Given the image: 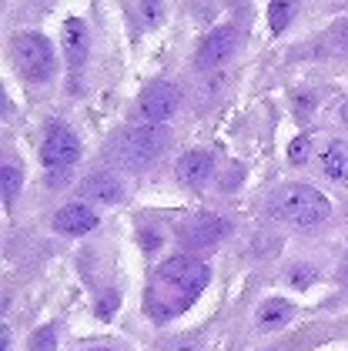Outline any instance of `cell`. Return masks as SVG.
Masks as SVG:
<instances>
[{
	"label": "cell",
	"mask_w": 348,
	"mask_h": 351,
	"mask_svg": "<svg viewBox=\"0 0 348 351\" xmlns=\"http://www.w3.org/2000/svg\"><path fill=\"white\" fill-rule=\"evenodd\" d=\"M178 101H181L178 87L167 81H158V84H148V87L141 90L137 108H141V117H144L148 124H164V121L178 110Z\"/></svg>",
	"instance_id": "cell-6"
},
{
	"label": "cell",
	"mask_w": 348,
	"mask_h": 351,
	"mask_svg": "<svg viewBox=\"0 0 348 351\" xmlns=\"http://www.w3.org/2000/svg\"><path fill=\"white\" fill-rule=\"evenodd\" d=\"M214 174V158L208 151H187L178 161V181L187 188H205Z\"/></svg>",
	"instance_id": "cell-10"
},
{
	"label": "cell",
	"mask_w": 348,
	"mask_h": 351,
	"mask_svg": "<svg viewBox=\"0 0 348 351\" xmlns=\"http://www.w3.org/2000/svg\"><path fill=\"white\" fill-rule=\"evenodd\" d=\"M294 10H298V0H271L268 3V24H271V30L281 34L288 27V21L294 17Z\"/></svg>",
	"instance_id": "cell-15"
},
{
	"label": "cell",
	"mask_w": 348,
	"mask_h": 351,
	"mask_svg": "<svg viewBox=\"0 0 348 351\" xmlns=\"http://www.w3.org/2000/svg\"><path fill=\"white\" fill-rule=\"evenodd\" d=\"M235 44H238V34H235L231 24H221V27L208 30V37L198 44L194 67H198V71H214V67H221L228 57L235 54Z\"/></svg>",
	"instance_id": "cell-5"
},
{
	"label": "cell",
	"mask_w": 348,
	"mask_h": 351,
	"mask_svg": "<svg viewBox=\"0 0 348 351\" xmlns=\"http://www.w3.org/2000/svg\"><path fill=\"white\" fill-rule=\"evenodd\" d=\"M30 351H57V331H54L51 324H47V328H40V331H34V338H30Z\"/></svg>",
	"instance_id": "cell-17"
},
{
	"label": "cell",
	"mask_w": 348,
	"mask_h": 351,
	"mask_svg": "<svg viewBox=\"0 0 348 351\" xmlns=\"http://www.w3.org/2000/svg\"><path fill=\"white\" fill-rule=\"evenodd\" d=\"M338 117H342V124H345V128H348V101H345V104H342V110H338Z\"/></svg>",
	"instance_id": "cell-24"
},
{
	"label": "cell",
	"mask_w": 348,
	"mask_h": 351,
	"mask_svg": "<svg viewBox=\"0 0 348 351\" xmlns=\"http://www.w3.org/2000/svg\"><path fill=\"white\" fill-rule=\"evenodd\" d=\"M54 228L60 231V234H87V231H94L97 228V215L87 208V204H64L57 215H54Z\"/></svg>",
	"instance_id": "cell-12"
},
{
	"label": "cell",
	"mask_w": 348,
	"mask_h": 351,
	"mask_svg": "<svg viewBox=\"0 0 348 351\" xmlns=\"http://www.w3.org/2000/svg\"><path fill=\"white\" fill-rule=\"evenodd\" d=\"M144 24H161L164 21V0H141Z\"/></svg>",
	"instance_id": "cell-18"
},
{
	"label": "cell",
	"mask_w": 348,
	"mask_h": 351,
	"mask_svg": "<svg viewBox=\"0 0 348 351\" xmlns=\"http://www.w3.org/2000/svg\"><path fill=\"white\" fill-rule=\"evenodd\" d=\"M7 345H10V331L3 328V331H0V351H7Z\"/></svg>",
	"instance_id": "cell-23"
},
{
	"label": "cell",
	"mask_w": 348,
	"mask_h": 351,
	"mask_svg": "<svg viewBox=\"0 0 348 351\" xmlns=\"http://www.w3.org/2000/svg\"><path fill=\"white\" fill-rule=\"evenodd\" d=\"M164 351H198V341L194 338H174Z\"/></svg>",
	"instance_id": "cell-21"
},
{
	"label": "cell",
	"mask_w": 348,
	"mask_h": 351,
	"mask_svg": "<svg viewBox=\"0 0 348 351\" xmlns=\"http://www.w3.org/2000/svg\"><path fill=\"white\" fill-rule=\"evenodd\" d=\"M292 315H294V308L285 301V298H268L265 304L258 308V328L275 331V328L288 324V318H292Z\"/></svg>",
	"instance_id": "cell-13"
},
{
	"label": "cell",
	"mask_w": 348,
	"mask_h": 351,
	"mask_svg": "<svg viewBox=\"0 0 348 351\" xmlns=\"http://www.w3.org/2000/svg\"><path fill=\"white\" fill-rule=\"evenodd\" d=\"M321 167L332 181H348V141L328 144L325 154H321Z\"/></svg>",
	"instance_id": "cell-14"
},
{
	"label": "cell",
	"mask_w": 348,
	"mask_h": 351,
	"mask_svg": "<svg viewBox=\"0 0 348 351\" xmlns=\"http://www.w3.org/2000/svg\"><path fill=\"white\" fill-rule=\"evenodd\" d=\"M224 234H228V221L218 215H194L185 228H181V241H185L187 247H194V251L214 247L218 241H224Z\"/></svg>",
	"instance_id": "cell-7"
},
{
	"label": "cell",
	"mask_w": 348,
	"mask_h": 351,
	"mask_svg": "<svg viewBox=\"0 0 348 351\" xmlns=\"http://www.w3.org/2000/svg\"><path fill=\"white\" fill-rule=\"evenodd\" d=\"M10 57H14L17 74L30 84L51 81L54 71H57V57H54L51 40L40 37V34H21V37H14Z\"/></svg>",
	"instance_id": "cell-4"
},
{
	"label": "cell",
	"mask_w": 348,
	"mask_h": 351,
	"mask_svg": "<svg viewBox=\"0 0 348 351\" xmlns=\"http://www.w3.org/2000/svg\"><path fill=\"white\" fill-rule=\"evenodd\" d=\"M60 44H64V57H67V64H71V74L80 71V67H84V60H87V51H91V34H87V24L78 21V17H71V21L64 24Z\"/></svg>",
	"instance_id": "cell-9"
},
{
	"label": "cell",
	"mask_w": 348,
	"mask_h": 351,
	"mask_svg": "<svg viewBox=\"0 0 348 351\" xmlns=\"http://www.w3.org/2000/svg\"><path fill=\"white\" fill-rule=\"evenodd\" d=\"M78 158H80V141L74 131L54 128L51 134L44 137V147H40V161H44V167H71Z\"/></svg>",
	"instance_id": "cell-8"
},
{
	"label": "cell",
	"mask_w": 348,
	"mask_h": 351,
	"mask_svg": "<svg viewBox=\"0 0 348 351\" xmlns=\"http://www.w3.org/2000/svg\"><path fill=\"white\" fill-rule=\"evenodd\" d=\"M332 44L348 54V21H338V24L332 27Z\"/></svg>",
	"instance_id": "cell-20"
},
{
	"label": "cell",
	"mask_w": 348,
	"mask_h": 351,
	"mask_svg": "<svg viewBox=\"0 0 348 351\" xmlns=\"http://www.w3.org/2000/svg\"><path fill=\"white\" fill-rule=\"evenodd\" d=\"M164 147H167V131L161 124H148V128H134L117 137V144L111 147V158L128 171H141L158 161Z\"/></svg>",
	"instance_id": "cell-3"
},
{
	"label": "cell",
	"mask_w": 348,
	"mask_h": 351,
	"mask_svg": "<svg viewBox=\"0 0 348 351\" xmlns=\"http://www.w3.org/2000/svg\"><path fill=\"white\" fill-rule=\"evenodd\" d=\"M0 188H3V204H14L17 191H21V171L14 164H3L0 171Z\"/></svg>",
	"instance_id": "cell-16"
},
{
	"label": "cell",
	"mask_w": 348,
	"mask_h": 351,
	"mask_svg": "<svg viewBox=\"0 0 348 351\" xmlns=\"http://www.w3.org/2000/svg\"><path fill=\"white\" fill-rule=\"evenodd\" d=\"M288 161H292V164H305V161H308V137H294V144L288 147Z\"/></svg>",
	"instance_id": "cell-19"
},
{
	"label": "cell",
	"mask_w": 348,
	"mask_h": 351,
	"mask_svg": "<svg viewBox=\"0 0 348 351\" xmlns=\"http://www.w3.org/2000/svg\"><path fill=\"white\" fill-rule=\"evenodd\" d=\"M211 271L205 261L191 258V254H174L167 261H161L158 268V288L148 295V311L151 318L167 322L174 315H181L194 298L205 291Z\"/></svg>",
	"instance_id": "cell-1"
},
{
	"label": "cell",
	"mask_w": 348,
	"mask_h": 351,
	"mask_svg": "<svg viewBox=\"0 0 348 351\" xmlns=\"http://www.w3.org/2000/svg\"><path fill=\"white\" fill-rule=\"evenodd\" d=\"M80 194L91 197V201H101V204H114V201H121L124 184H121V178L111 174V171H94V174H87V178L80 181Z\"/></svg>",
	"instance_id": "cell-11"
},
{
	"label": "cell",
	"mask_w": 348,
	"mask_h": 351,
	"mask_svg": "<svg viewBox=\"0 0 348 351\" xmlns=\"http://www.w3.org/2000/svg\"><path fill=\"white\" fill-rule=\"evenodd\" d=\"M268 208H271V215L278 221H285L292 228H318L332 215L328 197L321 191L308 188V184H285V188H278L271 194Z\"/></svg>",
	"instance_id": "cell-2"
},
{
	"label": "cell",
	"mask_w": 348,
	"mask_h": 351,
	"mask_svg": "<svg viewBox=\"0 0 348 351\" xmlns=\"http://www.w3.org/2000/svg\"><path fill=\"white\" fill-rule=\"evenodd\" d=\"M338 285H342V288H348V258L342 261V268H338Z\"/></svg>",
	"instance_id": "cell-22"
}]
</instances>
